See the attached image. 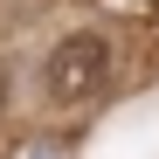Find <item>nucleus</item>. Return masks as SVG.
<instances>
[{"instance_id":"f257e3e1","label":"nucleus","mask_w":159,"mask_h":159,"mask_svg":"<svg viewBox=\"0 0 159 159\" xmlns=\"http://www.w3.org/2000/svg\"><path fill=\"white\" fill-rule=\"evenodd\" d=\"M104 83H111V35H97V28L62 35L42 62V97L48 104H90Z\"/></svg>"}]
</instances>
